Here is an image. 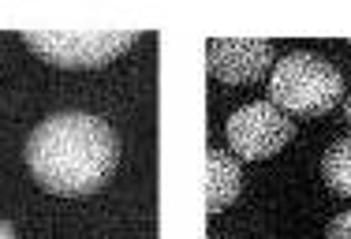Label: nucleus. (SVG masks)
I'll return each instance as SVG.
<instances>
[{
    "instance_id": "3",
    "label": "nucleus",
    "mask_w": 351,
    "mask_h": 239,
    "mask_svg": "<svg viewBox=\"0 0 351 239\" xmlns=\"http://www.w3.org/2000/svg\"><path fill=\"white\" fill-rule=\"evenodd\" d=\"M38 56H45L56 68H101V64L123 56L138 41L135 30H90V34H71V30H27L23 34Z\"/></svg>"
},
{
    "instance_id": "6",
    "label": "nucleus",
    "mask_w": 351,
    "mask_h": 239,
    "mask_svg": "<svg viewBox=\"0 0 351 239\" xmlns=\"http://www.w3.org/2000/svg\"><path fill=\"white\" fill-rule=\"evenodd\" d=\"M239 191H243V172L236 158L224 150H210L206 153V210L221 213L239 199Z\"/></svg>"
},
{
    "instance_id": "7",
    "label": "nucleus",
    "mask_w": 351,
    "mask_h": 239,
    "mask_svg": "<svg viewBox=\"0 0 351 239\" xmlns=\"http://www.w3.org/2000/svg\"><path fill=\"white\" fill-rule=\"evenodd\" d=\"M322 176L337 194L351 199V138H340V142L329 146V153L322 161Z\"/></svg>"
},
{
    "instance_id": "10",
    "label": "nucleus",
    "mask_w": 351,
    "mask_h": 239,
    "mask_svg": "<svg viewBox=\"0 0 351 239\" xmlns=\"http://www.w3.org/2000/svg\"><path fill=\"white\" fill-rule=\"evenodd\" d=\"M344 112H348V123H351V94H348V101H344Z\"/></svg>"
},
{
    "instance_id": "4",
    "label": "nucleus",
    "mask_w": 351,
    "mask_h": 239,
    "mask_svg": "<svg viewBox=\"0 0 351 239\" xmlns=\"http://www.w3.org/2000/svg\"><path fill=\"white\" fill-rule=\"evenodd\" d=\"M224 131H228V142H232V150H236V158L265 161L291 142L295 123H291V116H284L277 105L254 101V105H243V109L232 112Z\"/></svg>"
},
{
    "instance_id": "8",
    "label": "nucleus",
    "mask_w": 351,
    "mask_h": 239,
    "mask_svg": "<svg viewBox=\"0 0 351 239\" xmlns=\"http://www.w3.org/2000/svg\"><path fill=\"white\" fill-rule=\"evenodd\" d=\"M325 239H351V210L348 213H337V217L329 221V232Z\"/></svg>"
},
{
    "instance_id": "9",
    "label": "nucleus",
    "mask_w": 351,
    "mask_h": 239,
    "mask_svg": "<svg viewBox=\"0 0 351 239\" xmlns=\"http://www.w3.org/2000/svg\"><path fill=\"white\" fill-rule=\"evenodd\" d=\"M0 239H19V236H15V228L8 225V221H0Z\"/></svg>"
},
{
    "instance_id": "2",
    "label": "nucleus",
    "mask_w": 351,
    "mask_h": 239,
    "mask_svg": "<svg viewBox=\"0 0 351 239\" xmlns=\"http://www.w3.org/2000/svg\"><path fill=\"white\" fill-rule=\"evenodd\" d=\"M344 97V75L314 53H288L269 71V105L284 116H322Z\"/></svg>"
},
{
    "instance_id": "1",
    "label": "nucleus",
    "mask_w": 351,
    "mask_h": 239,
    "mask_svg": "<svg viewBox=\"0 0 351 239\" xmlns=\"http://www.w3.org/2000/svg\"><path fill=\"white\" fill-rule=\"evenodd\" d=\"M120 161L116 131L94 112H56L27 138V168L49 194L82 199L108 184Z\"/></svg>"
},
{
    "instance_id": "5",
    "label": "nucleus",
    "mask_w": 351,
    "mask_h": 239,
    "mask_svg": "<svg viewBox=\"0 0 351 239\" xmlns=\"http://www.w3.org/2000/svg\"><path fill=\"white\" fill-rule=\"evenodd\" d=\"M210 53V71L228 86H250L273 71V45L269 41H232V38H213L206 45Z\"/></svg>"
}]
</instances>
